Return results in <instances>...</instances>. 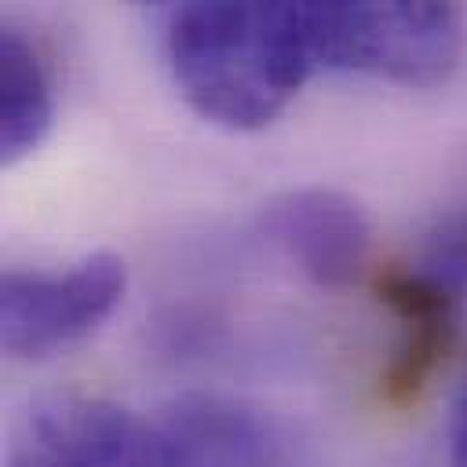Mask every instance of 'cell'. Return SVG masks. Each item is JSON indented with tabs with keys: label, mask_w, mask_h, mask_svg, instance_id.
<instances>
[{
	"label": "cell",
	"mask_w": 467,
	"mask_h": 467,
	"mask_svg": "<svg viewBox=\"0 0 467 467\" xmlns=\"http://www.w3.org/2000/svg\"><path fill=\"white\" fill-rule=\"evenodd\" d=\"M7 467H171V445L157 416L66 390L36 398L18 416Z\"/></svg>",
	"instance_id": "3"
},
{
	"label": "cell",
	"mask_w": 467,
	"mask_h": 467,
	"mask_svg": "<svg viewBox=\"0 0 467 467\" xmlns=\"http://www.w3.org/2000/svg\"><path fill=\"white\" fill-rule=\"evenodd\" d=\"M128 288L117 252H88L55 270H4L0 343L11 358H51L113 317Z\"/></svg>",
	"instance_id": "4"
},
{
	"label": "cell",
	"mask_w": 467,
	"mask_h": 467,
	"mask_svg": "<svg viewBox=\"0 0 467 467\" xmlns=\"http://www.w3.org/2000/svg\"><path fill=\"white\" fill-rule=\"evenodd\" d=\"M164 55L190 109L226 131H259L277 120L317 69L306 4L171 7Z\"/></svg>",
	"instance_id": "1"
},
{
	"label": "cell",
	"mask_w": 467,
	"mask_h": 467,
	"mask_svg": "<svg viewBox=\"0 0 467 467\" xmlns=\"http://www.w3.org/2000/svg\"><path fill=\"white\" fill-rule=\"evenodd\" d=\"M55 117L51 77L40 51L15 29L0 33V161L29 157Z\"/></svg>",
	"instance_id": "8"
},
{
	"label": "cell",
	"mask_w": 467,
	"mask_h": 467,
	"mask_svg": "<svg viewBox=\"0 0 467 467\" xmlns=\"http://www.w3.org/2000/svg\"><path fill=\"white\" fill-rule=\"evenodd\" d=\"M317 69L361 73L401 88H438L460 62L463 22L441 0L306 4Z\"/></svg>",
	"instance_id": "2"
},
{
	"label": "cell",
	"mask_w": 467,
	"mask_h": 467,
	"mask_svg": "<svg viewBox=\"0 0 467 467\" xmlns=\"http://www.w3.org/2000/svg\"><path fill=\"white\" fill-rule=\"evenodd\" d=\"M372 288L398 321L394 358L383 368V398L394 405L416 401L456 339L460 288L427 263L379 266Z\"/></svg>",
	"instance_id": "6"
},
{
	"label": "cell",
	"mask_w": 467,
	"mask_h": 467,
	"mask_svg": "<svg viewBox=\"0 0 467 467\" xmlns=\"http://www.w3.org/2000/svg\"><path fill=\"white\" fill-rule=\"evenodd\" d=\"M171 467H285L277 423L226 394H182L157 412Z\"/></svg>",
	"instance_id": "7"
},
{
	"label": "cell",
	"mask_w": 467,
	"mask_h": 467,
	"mask_svg": "<svg viewBox=\"0 0 467 467\" xmlns=\"http://www.w3.org/2000/svg\"><path fill=\"white\" fill-rule=\"evenodd\" d=\"M263 226L270 241L321 288H347L372 259V223L365 208L332 186H296L277 193Z\"/></svg>",
	"instance_id": "5"
},
{
	"label": "cell",
	"mask_w": 467,
	"mask_h": 467,
	"mask_svg": "<svg viewBox=\"0 0 467 467\" xmlns=\"http://www.w3.org/2000/svg\"><path fill=\"white\" fill-rule=\"evenodd\" d=\"M449 456L452 467H467V379L452 401V420H449Z\"/></svg>",
	"instance_id": "9"
}]
</instances>
